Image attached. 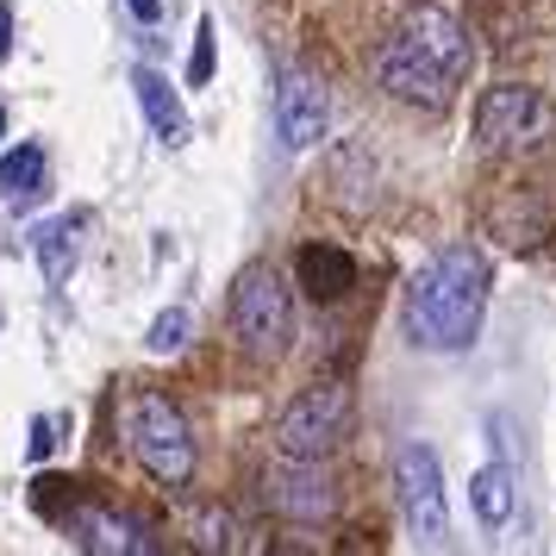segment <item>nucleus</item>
<instances>
[{
	"mask_svg": "<svg viewBox=\"0 0 556 556\" xmlns=\"http://www.w3.org/2000/svg\"><path fill=\"white\" fill-rule=\"evenodd\" d=\"M369 63H376V81L394 101L444 113L456 101L463 76H469V31L456 26L444 7H406Z\"/></svg>",
	"mask_w": 556,
	"mask_h": 556,
	"instance_id": "nucleus-1",
	"label": "nucleus"
},
{
	"mask_svg": "<svg viewBox=\"0 0 556 556\" xmlns=\"http://www.w3.org/2000/svg\"><path fill=\"white\" fill-rule=\"evenodd\" d=\"M488 306V256L476 244H444L406 288V338L419 351H469Z\"/></svg>",
	"mask_w": 556,
	"mask_h": 556,
	"instance_id": "nucleus-2",
	"label": "nucleus"
},
{
	"mask_svg": "<svg viewBox=\"0 0 556 556\" xmlns=\"http://www.w3.org/2000/svg\"><path fill=\"white\" fill-rule=\"evenodd\" d=\"M119 426H126V451L144 476L163 481V488H188V476H194V431H188V419H181V406L169 394L138 388L119 406Z\"/></svg>",
	"mask_w": 556,
	"mask_h": 556,
	"instance_id": "nucleus-3",
	"label": "nucleus"
},
{
	"mask_svg": "<svg viewBox=\"0 0 556 556\" xmlns=\"http://www.w3.org/2000/svg\"><path fill=\"white\" fill-rule=\"evenodd\" d=\"M231 331H238V344L251 356H269L276 363L288 351V338H294V294H288V281L276 269H244L238 288H231Z\"/></svg>",
	"mask_w": 556,
	"mask_h": 556,
	"instance_id": "nucleus-4",
	"label": "nucleus"
},
{
	"mask_svg": "<svg viewBox=\"0 0 556 556\" xmlns=\"http://www.w3.org/2000/svg\"><path fill=\"white\" fill-rule=\"evenodd\" d=\"M394 501H401V519L413 531V544H426V551H444L451 544L444 469H438V451L431 444H401V456H394Z\"/></svg>",
	"mask_w": 556,
	"mask_h": 556,
	"instance_id": "nucleus-5",
	"label": "nucleus"
},
{
	"mask_svg": "<svg viewBox=\"0 0 556 556\" xmlns=\"http://www.w3.org/2000/svg\"><path fill=\"white\" fill-rule=\"evenodd\" d=\"M344 431H351V388L344 381H319V388H306L301 401L276 419V451L326 463L344 444Z\"/></svg>",
	"mask_w": 556,
	"mask_h": 556,
	"instance_id": "nucleus-6",
	"label": "nucleus"
},
{
	"mask_svg": "<svg viewBox=\"0 0 556 556\" xmlns=\"http://www.w3.org/2000/svg\"><path fill=\"white\" fill-rule=\"evenodd\" d=\"M556 131V113L538 88H519V81H501L488 88L476 106V138L481 151H538Z\"/></svg>",
	"mask_w": 556,
	"mask_h": 556,
	"instance_id": "nucleus-7",
	"label": "nucleus"
},
{
	"mask_svg": "<svg viewBox=\"0 0 556 556\" xmlns=\"http://www.w3.org/2000/svg\"><path fill=\"white\" fill-rule=\"evenodd\" d=\"M263 506L281 513L288 526H326L338 513V488L319 463L306 456H281L276 469H263Z\"/></svg>",
	"mask_w": 556,
	"mask_h": 556,
	"instance_id": "nucleus-8",
	"label": "nucleus"
},
{
	"mask_svg": "<svg viewBox=\"0 0 556 556\" xmlns=\"http://www.w3.org/2000/svg\"><path fill=\"white\" fill-rule=\"evenodd\" d=\"M63 531L76 538V551L88 556H151L156 538L138 519H126L119 506H101V501H76L63 513Z\"/></svg>",
	"mask_w": 556,
	"mask_h": 556,
	"instance_id": "nucleus-9",
	"label": "nucleus"
},
{
	"mask_svg": "<svg viewBox=\"0 0 556 556\" xmlns=\"http://www.w3.org/2000/svg\"><path fill=\"white\" fill-rule=\"evenodd\" d=\"M326 81L306 76V70H288L276 88V138L288 144V151H306V144H319L326 138Z\"/></svg>",
	"mask_w": 556,
	"mask_h": 556,
	"instance_id": "nucleus-10",
	"label": "nucleus"
},
{
	"mask_svg": "<svg viewBox=\"0 0 556 556\" xmlns=\"http://www.w3.org/2000/svg\"><path fill=\"white\" fill-rule=\"evenodd\" d=\"M81 231H88V213H63V219H51V226L31 238V244H38V269H45L51 288H70V276H76Z\"/></svg>",
	"mask_w": 556,
	"mask_h": 556,
	"instance_id": "nucleus-11",
	"label": "nucleus"
},
{
	"mask_svg": "<svg viewBox=\"0 0 556 556\" xmlns=\"http://www.w3.org/2000/svg\"><path fill=\"white\" fill-rule=\"evenodd\" d=\"M131 88H138V106H144V119H151V131L169 144V151H181L188 144V113H181V101H176V88H169V76H156V70H138L131 76Z\"/></svg>",
	"mask_w": 556,
	"mask_h": 556,
	"instance_id": "nucleus-12",
	"label": "nucleus"
},
{
	"mask_svg": "<svg viewBox=\"0 0 556 556\" xmlns=\"http://www.w3.org/2000/svg\"><path fill=\"white\" fill-rule=\"evenodd\" d=\"M301 281L313 301H338V294H351L356 288V263L338 244H306L301 251Z\"/></svg>",
	"mask_w": 556,
	"mask_h": 556,
	"instance_id": "nucleus-13",
	"label": "nucleus"
},
{
	"mask_svg": "<svg viewBox=\"0 0 556 556\" xmlns=\"http://www.w3.org/2000/svg\"><path fill=\"white\" fill-rule=\"evenodd\" d=\"M45 181H51V163L38 144H20V151L0 156V201L7 206H31L45 194Z\"/></svg>",
	"mask_w": 556,
	"mask_h": 556,
	"instance_id": "nucleus-14",
	"label": "nucleus"
},
{
	"mask_svg": "<svg viewBox=\"0 0 556 556\" xmlns=\"http://www.w3.org/2000/svg\"><path fill=\"white\" fill-rule=\"evenodd\" d=\"M469 501H476L481 526H506V519H513V469H506V463H488V469L469 481Z\"/></svg>",
	"mask_w": 556,
	"mask_h": 556,
	"instance_id": "nucleus-15",
	"label": "nucleus"
},
{
	"mask_svg": "<svg viewBox=\"0 0 556 556\" xmlns=\"http://www.w3.org/2000/svg\"><path fill=\"white\" fill-rule=\"evenodd\" d=\"M188 331H194V319H188V306H169V313H156L151 331H144V351L151 356H169L188 344Z\"/></svg>",
	"mask_w": 556,
	"mask_h": 556,
	"instance_id": "nucleus-16",
	"label": "nucleus"
},
{
	"mask_svg": "<svg viewBox=\"0 0 556 556\" xmlns=\"http://www.w3.org/2000/svg\"><path fill=\"white\" fill-rule=\"evenodd\" d=\"M251 538L231 513H201V551H244Z\"/></svg>",
	"mask_w": 556,
	"mask_h": 556,
	"instance_id": "nucleus-17",
	"label": "nucleus"
},
{
	"mask_svg": "<svg viewBox=\"0 0 556 556\" xmlns=\"http://www.w3.org/2000/svg\"><path fill=\"white\" fill-rule=\"evenodd\" d=\"M188 81L201 88V81H213V20H201L194 26V56H188Z\"/></svg>",
	"mask_w": 556,
	"mask_h": 556,
	"instance_id": "nucleus-18",
	"label": "nucleus"
},
{
	"mask_svg": "<svg viewBox=\"0 0 556 556\" xmlns=\"http://www.w3.org/2000/svg\"><path fill=\"white\" fill-rule=\"evenodd\" d=\"M51 419H31V444H26V451H31V463H38V456H51V444H56V438H51Z\"/></svg>",
	"mask_w": 556,
	"mask_h": 556,
	"instance_id": "nucleus-19",
	"label": "nucleus"
},
{
	"mask_svg": "<svg viewBox=\"0 0 556 556\" xmlns=\"http://www.w3.org/2000/svg\"><path fill=\"white\" fill-rule=\"evenodd\" d=\"M126 7H131L138 26H156V20H163V0H126Z\"/></svg>",
	"mask_w": 556,
	"mask_h": 556,
	"instance_id": "nucleus-20",
	"label": "nucleus"
},
{
	"mask_svg": "<svg viewBox=\"0 0 556 556\" xmlns=\"http://www.w3.org/2000/svg\"><path fill=\"white\" fill-rule=\"evenodd\" d=\"M7 51H13V7L0 0V63H7Z\"/></svg>",
	"mask_w": 556,
	"mask_h": 556,
	"instance_id": "nucleus-21",
	"label": "nucleus"
},
{
	"mask_svg": "<svg viewBox=\"0 0 556 556\" xmlns=\"http://www.w3.org/2000/svg\"><path fill=\"white\" fill-rule=\"evenodd\" d=\"M0 131H7V119H0Z\"/></svg>",
	"mask_w": 556,
	"mask_h": 556,
	"instance_id": "nucleus-22",
	"label": "nucleus"
},
{
	"mask_svg": "<svg viewBox=\"0 0 556 556\" xmlns=\"http://www.w3.org/2000/svg\"><path fill=\"white\" fill-rule=\"evenodd\" d=\"M0 319H7V313H0Z\"/></svg>",
	"mask_w": 556,
	"mask_h": 556,
	"instance_id": "nucleus-23",
	"label": "nucleus"
}]
</instances>
